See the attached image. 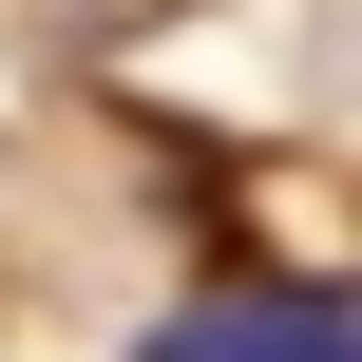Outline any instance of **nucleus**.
I'll return each instance as SVG.
<instances>
[{"instance_id":"nucleus-1","label":"nucleus","mask_w":362,"mask_h":362,"mask_svg":"<svg viewBox=\"0 0 362 362\" xmlns=\"http://www.w3.org/2000/svg\"><path fill=\"white\" fill-rule=\"evenodd\" d=\"M134 362H344V305L325 286H210V305H172Z\"/></svg>"}]
</instances>
